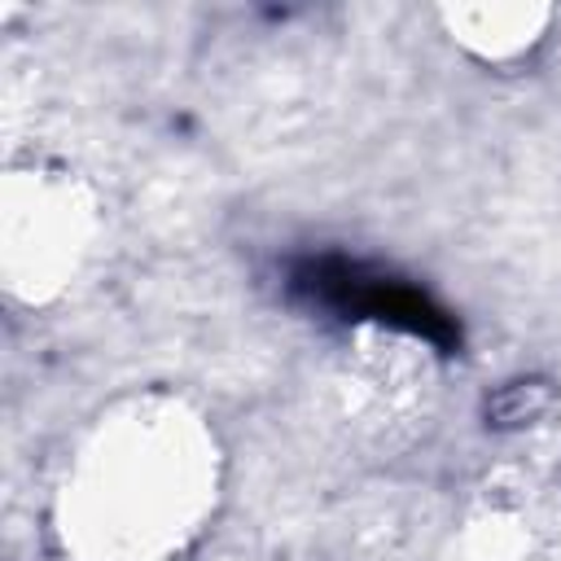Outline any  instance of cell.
I'll list each match as a JSON object with an SVG mask.
<instances>
[{"mask_svg": "<svg viewBox=\"0 0 561 561\" xmlns=\"http://www.w3.org/2000/svg\"><path fill=\"white\" fill-rule=\"evenodd\" d=\"M289 285H294V294H302L307 302H320L329 311L368 316V320L408 329V333H416V337H425V342H434L443 351H456L460 346L456 320L430 294H421L416 285H408L399 276H386L377 267H364V263L324 254V259H302L294 267Z\"/></svg>", "mask_w": 561, "mask_h": 561, "instance_id": "1", "label": "cell"}]
</instances>
